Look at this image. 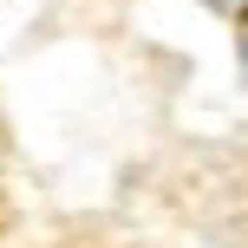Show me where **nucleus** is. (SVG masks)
<instances>
[]
</instances>
